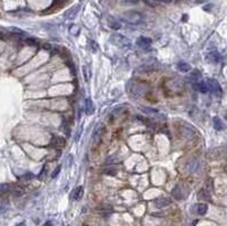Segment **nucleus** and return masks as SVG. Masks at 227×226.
<instances>
[{"label":"nucleus","mask_w":227,"mask_h":226,"mask_svg":"<svg viewBox=\"0 0 227 226\" xmlns=\"http://www.w3.org/2000/svg\"><path fill=\"white\" fill-rule=\"evenodd\" d=\"M125 23L129 24V25H139L143 22V15L139 11H135V10H131V11H127L123 15L122 17Z\"/></svg>","instance_id":"obj_1"},{"label":"nucleus","mask_w":227,"mask_h":226,"mask_svg":"<svg viewBox=\"0 0 227 226\" xmlns=\"http://www.w3.org/2000/svg\"><path fill=\"white\" fill-rule=\"evenodd\" d=\"M127 90H129V92L132 95H134V98H139L144 94L145 90H147V85L142 84L140 82H129V84L127 85Z\"/></svg>","instance_id":"obj_2"},{"label":"nucleus","mask_w":227,"mask_h":226,"mask_svg":"<svg viewBox=\"0 0 227 226\" xmlns=\"http://www.w3.org/2000/svg\"><path fill=\"white\" fill-rule=\"evenodd\" d=\"M109 41H110V43H113L114 46L119 47V48L131 47V42H129V40H128L127 38H125L124 35L118 34V33L113 34V35L109 38Z\"/></svg>","instance_id":"obj_3"},{"label":"nucleus","mask_w":227,"mask_h":226,"mask_svg":"<svg viewBox=\"0 0 227 226\" xmlns=\"http://www.w3.org/2000/svg\"><path fill=\"white\" fill-rule=\"evenodd\" d=\"M181 133H182V135L184 137L189 139V140H192V139H194V137H197V133L198 132H197V130L194 127L190 126L186 123H184L183 125H181Z\"/></svg>","instance_id":"obj_4"},{"label":"nucleus","mask_w":227,"mask_h":226,"mask_svg":"<svg viewBox=\"0 0 227 226\" xmlns=\"http://www.w3.org/2000/svg\"><path fill=\"white\" fill-rule=\"evenodd\" d=\"M206 84L208 86V90H210V92L213 94H215V95H220L222 94V88H220V84L218 83L217 80L208 79Z\"/></svg>","instance_id":"obj_5"},{"label":"nucleus","mask_w":227,"mask_h":226,"mask_svg":"<svg viewBox=\"0 0 227 226\" xmlns=\"http://www.w3.org/2000/svg\"><path fill=\"white\" fill-rule=\"evenodd\" d=\"M152 40L150 38H145V37H140V38L136 40V44L142 49H147L151 46Z\"/></svg>","instance_id":"obj_6"},{"label":"nucleus","mask_w":227,"mask_h":226,"mask_svg":"<svg viewBox=\"0 0 227 226\" xmlns=\"http://www.w3.org/2000/svg\"><path fill=\"white\" fill-rule=\"evenodd\" d=\"M153 203H155V206L157 208H164L170 205V199L165 198V197H160V198H157L153 201Z\"/></svg>","instance_id":"obj_7"},{"label":"nucleus","mask_w":227,"mask_h":226,"mask_svg":"<svg viewBox=\"0 0 227 226\" xmlns=\"http://www.w3.org/2000/svg\"><path fill=\"white\" fill-rule=\"evenodd\" d=\"M83 193H84V190H83V186H77V188L71 193V198L72 200H75V201H78L82 197H83Z\"/></svg>","instance_id":"obj_8"},{"label":"nucleus","mask_w":227,"mask_h":226,"mask_svg":"<svg viewBox=\"0 0 227 226\" xmlns=\"http://www.w3.org/2000/svg\"><path fill=\"white\" fill-rule=\"evenodd\" d=\"M194 209H195V212L198 214V215H206V212H207V210H208V206L206 205V203H198V205H195V207H194Z\"/></svg>","instance_id":"obj_9"},{"label":"nucleus","mask_w":227,"mask_h":226,"mask_svg":"<svg viewBox=\"0 0 227 226\" xmlns=\"http://www.w3.org/2000/svg\"><path fill=\"white\" fill-rule=\"evenodd\" d=\"M94 105H93V102H92V100L91 99H88L85 100V113L88 114V115H91V114L94 113Z\"/></svg>","instance_id":"obj_10"},{"label":"nucleus","mask_w":227,"mask_h":226,"mask_svg":"<svg viewBox=\"0 0 227 226\" xmlns=\"http://www.w3.org/2000/svg\"><path fill=\"white\" fill-rule=\"evenodd\" d=\"M64 144H65V140H64L62 137H56L52 139V141H51L52 147H55V148H62V147H64Z\"/></svg>","instance_id":"obj_11"},{"label":"nucleus","mask_w":227,"mask_h":226,"mask_svg":"<svg viewBox=\"0 0 227 226\" xmlns=\"http://www.w3.org/2000/svg\"><path fill=\"white\" fill-rule=\"evenodd\" d=\"M173 195L175 197L176 199H183L185 197V194L183 193V189L181 188L180 185H177L176 188H174V190H173Z\"/></svg>","instance_id":"obj_12"},{"label":"nucleus","mask_w":227,"mask_h":226,"mask_svg":"<svg viewBox=\"0 0 227 226\" xmlns=\"http://www.w3.org/2000/svg\"><path fill=\"white\" fill-rule=\"evenodd\" d=\"M208 59H209V61L218 63V61L220 60V55H219V52L216 51V50L210 51V52H209V55H208Z\"/></svg>","instance_id":"obj_13"},{"label":"nucleus","mask_w":227,"mask_h":226,"mask_svg":"<svg viewBox=\"0 0 227 226\" xmlns=\"http://www.w3.org/2000/svg\"><path fill=\"white\" fill-rule=\"evenodd\" d=\"M101 135H102V127L98 126V128L95 130L94 134H93V141L95 143H99V141L101 140Z\"/></svg>","instance_id":"obj_14"},{"label":"nucleus","mask_w":227,"mask_h":226,"mask_svg":"<svg viewBox=\"0 0 227 226\" xmlns=\"http://www.w3.org/2000/svg\"><path fill=\"white\" fill-rule=\"evenodd\" d=\"M195 88H197L198 91H200L201 93H207L209 91L208 86H207V84H206L204 82H199V83H197V84H195Z\"/></svg>","instance_id":"obj_15"},{"label":"nucleus","mask_w":227,"mask_h":226,"mask_svg":"<svg viewBox=\"0 0 227 226\" xmlns=\"http://www.w3.org/2000/svg\"><path fill=\"white\" fill-rule=\"evenodd\" d=\"M177 69L185 73V72H189L190 69H191V66H190L189 64L184 63V61H180V63L177 64Z\"/></svg>","instance_id":"obj_16"},{"label":"nucleus","mask_w":227,"mask_h":226,"mask_svg":"<svg viewBox=\"0 0 227 226\" xmlns=\"http://www.w3.org/2000/svg\"><path fill=\"white\" fill-rule=\"evenodd\" d=\"M213 127L217 130V131H222V127H224V125H222V119L219 117H213Z\"/></svg>","instance_id":"obj_17"},{"label":"nucleus","mask_w":227,"mask_h":226,"mask_svg":"<svg viewBox=\"0 0 227 226\" xmlns=\"http://www.w3.org/2000/svg\"><path fill=\"white\" fill-rule=\"evenodd\" d=\"M189 79H190V81L195 82V81H198L199 79H201V73H200L198 69H194V71H192V73L190 74Z\"/></svg>","instance_id":"obj_18"},{"label":"nucleus","mask_w":227,"mask_h":226,"mask_svg":"<svg viewBox=\"0 0 227 226\" xmlns=\"http://www.w3.org/2000/svg\"><path fill=\"white\" fill-rule=\"evenodd\" d=\"M11 193L14 194L15 197H21L24 193V190L21 186H15V188L11 189Z\"/></svg>","instance_id":"obj_19"},{"label":"nucleus","mask_w":227,"mask_h":226,"mask_svg":"<svg viewBox=\"0 0 227 226\" xmlns=\"http://www.w3.org/2000/svg\"><path fill=\"white\" fill-rule=\"evenodd\" d=\"M187 168H189V170L191 172V173H194V172H197V170L199 168L198 161H192V163H190V165L187 166Z\"/></svg>","instance_id":"obj_20"},{"label":"nucleus","mask_w":227,"mask_h":226,"mask_svg":"<svg viewBox=\"0 0 227 226\" xmlns=\"http://www.w3.org/2000/svg\"><path fill=\"white\" fill-rule=\"evenodd\" d=\"M8 209V201L7 200H1L0 201V210L1 211H5Z\"/></svg>","instance_id":"obj_21"},{"label":"nucleus","mask_w":227,"mask_h":226,"mask_svg":"<svg viewBox=\"0 0 227 226\" xmlns=\"http://www.w3.org/2000/svg\"><path fill=\"white\" fill-rule=\"evenodd\" d=\"M171 0H149L151 5H158V4H168Z\"/></svg>","instance_id":"obj_22"},{"label":"nucleus","mask_w":227,"mask_h":226,"mask_svg":"<svg viewBox=\"0 0 227 226\" xmlns=\"http://www.w3.org/2000/svg\"><path fill=\"white\" fill-rule=\"evenodd\" d=\"M109 26H110L111 28H114V30H119V28L122 27L120 23H118V22H114V21H111V22L109 23Z\"/></svg>","instance_id":"obj_23"},{"label":"nucleus","mask_w":227,"mask_h":226,"mask_svg":"<svg viewBox=\"0 0 227 226\" xmlns=\"http://www.w3.org/2000/svg\"><path fill=\"white\" fill-rule=\"evenodd\" d=\"M104 173L108 174V175H115L116 174V168L113 167V166H110V167H108V168L104 170Z\"/></svg>","instance_id":"obj_24"},{"label":"nucleus","mask_w":227,"mask_h":226,"mask_svg":"<svg viewBox=\"0 0 227 226\" xmlns=\"http://www.w3.org/2000/svg\"><path fill=\"white\" fill-rule=\"evenodd\" d=\"M124 5H136L139 4V0H120Z\"/></svg>","instance_id":"obj_25"},{"label":"nucleus","mask_w":227,"mask_h":226,"mask_svg":"<svg viewBox=\"0 0 227 226\" xmlns=\"http://www.w3.org/2000/svg\"><path fill=\"white\" fill-rule=\"evenodd\" d=\"M8 190H9V185H8V184H1V185H0V194L7 192Z\"/></svg>","instance_id":"obj_26"},{"label":"nucleus","mask_w":227,"mask_h":226,"mask_svg":"<svg viewBox=\"0 0 227 226\" xmlns=\"http://www.w3.org/2000/svg\"><path fill=\"white\" fill-rule=\"evenodd\" d=\"M83 71L85 72V81H89L90 80V69L88 68V66H84Z\"/></svg>","instance_id":"obj_27"},{"label":"nucleus","mask_w":227,"mask_h":226,"mask_svg":"<svg viewBox=\"0 0 227 226\" xmlns=\"http://www.w3.org/2000/svg\"><path fill=\"white\" fill-rule=\"evenodd\" d=\"M60 168H62V166H58V167H57V170H55L53 173H52V175H51V179H55V177H56L57 175L59 174V172H60Z\"/></svg>","instance_id":"obj_28"},{"label":"nucleus","mask_w":227,"mask_h":226,"mask_svg":"<svg viewBox=\"0 0 227 226\" xmlns=\"http://www.w3.org/2000/svg\"><path fill=\"white\" fill-rule=\"evenodd\" d=\"M90 46H91V49H92V51L97 52V44H95L94 41H90Z\"/></svg>","instance_id":"obj_29"},{"label":"nucleus","mask_w":227,"mask_h":226,"mask_svg":"<svg viewBox=\"0 0 227 226\" xmlns=\"http://www.w3.org/2000/svg\"><path fill=\"white\" fill-rule=\"evenodd\" d=\"M26 43L30 44V46H37V43L34 42L33 40H31V39H27V40H26Z\"/></svg>","instance_id":"obj_30"},{"label":"nucleus","mask_w":227,"mask_h":226,"mask_svg":"<svg viewBox=\"0 0 227 226\" xmlns=\"http://www.w3.org/2000/svg\"><path fill=\"white\" fill-rule=\"evenodd\" d=\"M43 226H52L51 221H47V223H46V224H44Z\"/></svg>","instance_id":"obj_31"},{"label":"nucleus","mask_w":227,"mask_h":226,"mask_svg":"<svg viewBox=\"0 0 227 226\" xmlns=\"http://www.w3.org/2000/svg\"><path fill=\"white\" fill-rule=\"evenodd\" d=\"M15 226H25V223H19V224H17V225Z\"/></svg>","instance_id":"obj_32"}]
</instances>
